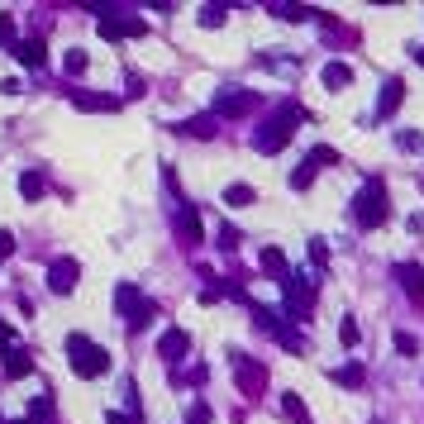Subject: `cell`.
Returning a JSON list of instances; mask_svg holds the SVG:
<instances>
[{
	"label": "cell",
	"instance_id": "obj_21",
	"mask_svg": "<svg viewBox=\"0 0 424 424\" xmlns=\"http://www.w3.org/2000/svg\"><path fill=\"white\" fill-rule=\"evenodd\" d=\"M224 205H253V186H243V181L224 186Z\"/></svg>",
	"mask_w": 424,
	"mask_h": 424
},
{
	"label": "cell",
	"instance_id": "obj_5",
	"mask_svg": "<svg viewBox=\"0 0 424 424\" xmlns=\"http://www.w3.org/2000/svg\"><path fill=\"white\" fill-rule=\"evenodd\" d=\"M248 110H258V95L243 91V86H229V91L215 95V115H248Z\"/></svg>",
	"mask_w": 424,
	"mask_h": 424
},
{
	"label": "cell",
	"instance_id": "obj_31",
	"mask_svg": "<svg viewBox=\"0 0 424 424\" xmlns=\"http://www.w3.org/2000/svg\"><path fill=\"white\" fill-rule=\"evenodd\" d=\"M310 258H314V263H324V258H329V253H324V238H310Z\"/></svg>",
	"mask_w": 424,
	"mask_h": 424
},
{
	"label": "cell",
	"instance_id": "obj_2",
	"mask_svg": "<svg viewBox=\"0 0 424 424\" xmlns=\"http://www.w3.org/2000/svg\"><path fill=\"white\" fill-rule=\"evenodd\" d=\"M67 362H72L77 377L91 381V377H100V372L110 367V353H105L100 344H91L86 334H67Z\"/></svg>",
	"mask_w": 424,
	"mask_h": 424
},
{
	"label": "cell",
	"instance_id": "obj_8",
	"mask_svg": "<svg viewBox=\"0 0 424 424\" xmlns=\"http://www.w3.org/2000/svg\"><path fill=\"white\" fill-rule=\"evenodd\" d=\"M186 348H191V334H186V329H162V339H157V358L176 362Z\"/></svg>",
	"mask_w": 424,
	"mask_h": 424
},
{
	"label": "cell",
	"instance_id": "obj_30",
	"mask_svg": "<svg viewBox=\"0 0 424 424\" xmlns=\"http://www.w3.org/2000/svg\"><path fill=\"white\" fill-rule=\"evenodd\" d=\"M0 348H15V329H10L5 319H0Z\"/></svg>",
	"mask_w": 424,
	"mask_h": 424
},
{
	"label": "cell",
	"instance_id": "obj_32",
	"mask_svg": "<svg viewBox=\"0 0 424 424\" xmlns=\"http://www.w3.org/2000/svg\"><path fill=\"white\" fill-rule=\"evenodd\" d=\"M105 420H110V424H139V420H134V415H124V410H110Z\"/></svg>",
	"mask_w": 424,
	"mask_h": 424
},
{
	"label": "cell",
	"instance_id": "obj_19",
	"mask_svg": "<svg viewBox=\"0 0 424 424\" xmlns=\"http://www.w3.org/2000/svg\"><path fill=\"white\" fill-rule=\"evenodd\" d=\"M314 167H319V162H314V157H305V162H300L296 172H291V186H296V191H305V186L314 181Z\"/></svg>",
	"mask_w": 424,
	"mask_h": 424
},
{
	"label": "cell",
	"instance_id": "obj_33",
	"mask_svg": "<svg viewBox=\"0 0 424 424\" xmlns=\"http://www.w3.org/2000/svg\"><path fill=\"white\" fill-rule=\"evenodd\" d=\"M420 63H424V48H420Z\"/></svg>",
	"mask_w": 424,
	"mask_h": 424
},
{
	"label": "cell",
	"instance_id": "obj_9",
	"mask_svg": "<svg viewBox=\"0 0 424 424\" xmlns=\"http://www.w3.org/2000/svg\"><path fill=\"white\" fill-rule=\"evenodd\" d=\"M29 367H33V358H29V348H10V353H5V377H10V381H19V377H29Z\"/></svg>",
	"mask_w": 424,
	"mask_h": 424
},
{
	"label": "cell",
	"instance_id": "obj_17",
	"mask_svg": "<svg viewBox=\"0 0 424 424\" xmlns=\"http://www.w3.org/2000/svg\"><path fill=\"white\" fill-rule=\"evenodd\" d=\"M19 196H24V201H38V196H43V176L24 172V176H19Z\"/></svg>",
	"mask_w": 424,
	"mask_h": 424
},
{
	"label": "cell",
	"instance_id": "obj_14",
	"mask_svg": "<svg viewBox=\"0 0 424 424\" xmlns=\"http://www.w3.org/2000/svg\"><path fill=\"white\" fill-rule=\"evenodd\" d=\"M15 58H19L24 67H33V72H38V67L48 63V58H43V38H29V43H19V48H15Z\"/></svg>",
	"mask_w": 424,
	"mask_h": 424
},
{
	"label": "cell",
	"instance_id": "obj_18",
	"mask_svg": "<svg viewBox=\"0 0 424 424\" xmlns=\"http://www.w3.org/2000/svg\"><path fill=\"white\" fill-rule=\"evenodd\" d=\"M334 381H344V386H362V381H367V372H362V362H348V367H339V372H334Z\"/></svg>",
	"mask_w": 424,
	"mask_h": 424
},
{
	"label": "cell",
	"instance_id": "obj_25",
	"mask_svg": "<svg viewBox=\"0 0 424 424\" xmlns=\"http://www.w3.org/2000/svg\"><path fill=\"white\" fill-rule=\"evenodd\" d=\"M396 143H401L406 153H420V148H424V139H420V134H396Z\"/></svg>",
	"mask_w": 424,
	"mask_h": 424
},
{
	"label": "cell",
	"instance_id": "obj_3",
	"mask_svg": "<svg viewBox=\"0 0 424 424\" xmlns=\"http://www.w3.org/2000/svg\"><path fill=\"white\" fill-rule=\"evenodd\" d=\"M386 186L381 181H367V186L358 191V201H353V224L358 229H377V224H386Z\"/></svg>",
	"mask_w": 424,
	"mask_h": 424
},
{
	"label": "cell",
	"instance_id": "obj_29",
	"mask_svg": "<svg viewBox=\"0 0 424 424\" xmlns=\"http://www.w3.org/2000/svg\"><path fill=\"white\" fill-rule=\"evenodd\" d=\"M339 334H344V344H358V324H353V319H344V324H339Z\"/></svg>",
	"mask_w": 424,
	"mask_h": 424
},
{
	"label": "cell",
	"instance_id": "obj_34",
	"mask_svg": "<svg viewBox=\"0 0 424 424\" xmlns=\"http://www.w3.org/2000/svg\"><path fill=\"white\" fill-rule=\"evenodd\" d=\"M19 424H29V420H19Z\"/></svg>",
	"mask_w": 424,
	"mask_h": 424
},
{
	"label": "cell",
	"instance_id": "obj_11",
	"mask_svg": "<svg viewBox=\"0 0 424 424\" xmlns=\"http://www.w3.org/2000/svg\"><path fill=\"white\" fill-rule=\"evenodd\" d=\"M263 272L267 277H277V282H291V267H286V258H282V248H263Z\"/></svg>",
	"mask_w": 424,
	"mask_h": 424
},
{
	"label": "cell",
	"instance_id": "obj_12",
	"mask_svg": "<svg viewBox=\"0 0 424 424\" xmlns=\"http://www.w3.org/2000/svg\"><path fill=\"white\" fill-rule=\"evenodd\" d=\"M176 229H181V238H186V248L201 243V215H196V205H186V210L176 215Z\"/></svg>",
	"mask_w": 424,
	"mask_h": 424
},
{
	"label": "cell",
	"instance_id": "obj_27",
	"mask_svg": "<svg viewBox=\"0 0 424 424\" xmlns=\"http://www.w3.org/2000/svg\"><path fill=\"white\" fill-rule=\"evenodd\" d=\"M10 253H15V234H10V229H0V263H5Z\"/></svg>",
	"mask_w": 424,
	"mask_h": 424
},
{
	"label": "cell",
	"instance_id": "obj_15",
	"mask_svg": "<svg viewBox=\"0 0 424 424\" xmlns=\"http://www.w3.org/2000/svg\"><path fill=\"white\" fill-rule=\"evenodd\" d=\"M181 134H191V139H210V134H215V115H196V120H186Z\"/></svg>",
	"mask_w": 424,
	"mask_h": 424
},
{
	"label": "cell",
	"instance_id": "obj_26",
	"mask_svg": "<svg viewBox=\"0 0 424 424\" xmlns=\"http://www.w3.org/2000/svg\"><path fill=\"white\" fill-rule=\"evenodd\" d=\"M15 43V24H10V15H0V48Z\"/></svg>",
	"mask_w": 424,
	"mask_h": 424
},
{
	"label": "cell",
	"instance_id": "obj_20",
	"mask_svg": "<svg viewBox=\"0 0 424 424\" xmlns=\"http://www.w3.org/2000/svg\"><path fill=\"white\" fill-rule=\"evenodd\" d=\"M282 410H286V415H291L296 424H305V420H310V415H305V401H300L296 391H286V396H282Z\"/></svg>",
	"mask_w": 424,
	"mask_h": 424
},
{
	"label": "cell",
	"instance_id": "obj_24",
	"mask_svg": "<svg viewBox=\"0 0 424 424\" xmlns=\"http://www.w3.org/2000/svg\"><path fill=\"white\" fill-rule=\"evenodd\" d=\"M396 353H406V358H415V353H420V339H415V334H396Z\"/></svg>",
	"mask_w": 424,
	"mask_h": 424
},
{
	"label": "cell",
	"instance_id": "obj_13",
	"mask_svg": "<svg viewBox=\"0 0 424 424\" xmlns=\"http://www.w3.org/2000/svg\"><path fill=\"white\" fill-rule=\"evenodd\" d=\"M319 81H324L329 91H344L348 81H353V67H348V63H329L324 72H319Z\"/></svg>",
	"mask_w": 424,
	"mask_h": 424
},
{
	"label": "cell",
	"instance_id": "obj_22",
	"mask_svg": "<svg viewBox=\"0 0 424 424\" xmlns=\"http://www.w3.org/2000/svg\"><path fill=\"white\" fill-rule=\"evenodd\" d=\"M224 19H229V15H224L220 5H205V10H201V29H220Z\"/></svg>",
	"mask_w": 424,
	"mask_h": 424
},
{
	"label": "cell",
	"instance_id": "obj_4",
	"mask_svg": "<svg viewBox=\"0 0 424 424\" xmlns=\"http://www.w3.org/2000/svg\"><path fill=\"white\" fill-rule=\"evenodd\" d=\"M77 277H81V263H77V258H58V263L48 267V286H53V296L77 291Z\"/></svg>",
	"mask_w": 424,
	"mask_h": 424
},
{
	"label": "cell",
	"instance_id": "obj_28",
	"mask_svg": "<svg viewBox=\"0 0 424 424\" xmlns=\"http://www.w3.org/2000/svg\"><path fill=\"white\" fill-rule=\"evenodd\" d=\"M186 424H210V406H201V401H196V406H191V420Z\"/></svg>",
	"mask_w": 424,
	"mask_h": 424
},
{
	"label": "cell",
	"instance_id": "obj_1",
	"mask_svg": "<svg viewBox=\"0 0 424 424\" xmlns=\"http://www.w3.org/2000/svg\"><path fill=\"white\" fill-rule=\"evenodd\" d=\"M296 120H305V110H300L296 100H286V105H277V115H272L267 124L258 129V153H282L286 143H291V124H296Z\"/></svg>",
	"mask_w": 424,
	"mask_h": 424
},
{
	"label": "cell",
	"instance_id": "obj_10",
	"mask_svg": "<svg viewBox=\"0 0 424 424\" xmlns=\"http://www.w3.org/2000/svg\"><path fill=\"white\" fill-rule=\"evenodd\" d=\"M396 277H401V286H406V296L415 300V305H424V272L420 267H396Z\"/></svg>",
	"mask_w": 424,
	"mask_h": 424
},
{
	"label": "cell",
	"instance_id": "obj_16",
	"mask_svg": "<svg viewBox=\"0 0 424 424\" xmlns=\"http://www.w3.org/2000/svg\"><path fill=\"white\" fill-rule=\"evenodd\" d=\"M72 100H77V110H120L115 95H72Z\"/></svg>",
	"mask_w": 424,
	"mask_h": 424
},
{
	"label": "cell",
	"instance_id": "obj_7",
	"mask_svg": "<svg viewBox=\"0 0 424 424\" xmlns=\"http://www.w3.org/2000/svg\"><path fill=\"white\" fill-rule=\"evenodd\" d=\"M401 100H406V81L391 77L386 86H381V100H377V120H391L396 110H401Z\"/></svg>",
	"mask_w": 424,
	"mask_h": 424
},
{
	"label": "cell",
	"instance_id": "obj_6",
	"mask_svg": "<svg viewBox=\"0 0 424 424\" xmlns=\"http://www.w3.org/2000/svg\"><path fill=\"white\" fill-rule=\"evenodd\" d=\"M234 372H238V386H243L248 396L267 386V367H258V362H248L243 353H234Z\"/></svg>",
	"mask_w": 424,
	"mask_h": 424
},
{
	"label": "cell",
	"instance_id": "obj_23",
	"mask_svg": "<svg viewBox=\"0 0 424 424\" xmlns=\"http://www.w3.org/2000/svg\"><path fill=\"white\" fill-rule=\"evenodd\" d=\"M63 67H67V77H81V72H86V53H81V48H72V53L63 58Z\"/></svg>",
	"mask_w": 424,
	"mask_h": 424
}]
</instances>
